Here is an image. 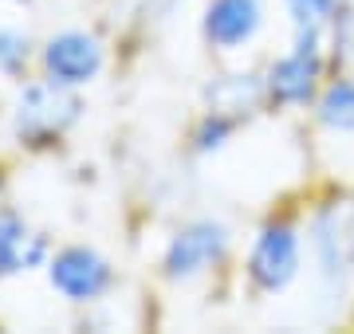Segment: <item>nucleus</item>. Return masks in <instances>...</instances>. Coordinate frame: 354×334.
<instances>
[{
    "label": "nucleus",
    "mask_w": 354,
    "mask_h": 334,
    "mask_svg": "<svg viewBox=\"0 0 354 334\" xmlns=\"http://www.w3.org/2000/svg\"><path fill=\"white\" fill-rule=\"evenodd\" d=\"M24 59H28V39L16 36V32H0V67L16 71Z\"/></svg>",
    "instance_id": "nucleus-11"
},
{
    "label": "nucleus",
    "mask_w": 354,
    "mask_h": 334,
    "mask_svg": "<svg viewBox=\"0 0 354 334\" xmlns=\"http://www.w3.org/2000/svg\"><path fill=\"white\" fill-rule=\"evenodd\" d=\"M51 283H55L67 299L87 303V299H99L102 291L111 287V268H106V259L95 256L91 248H64L59 256L51 259Z\"/></svg>",
    "instance_id": "nucleus-4"
},
{
    "label": "nucleus",
    "mask_w": 354,
    "mask_h": 334,
    "mask_svg": "<svg viewBox=\"0 0 354 334\" xmlns=\"http://www.w3.org/2000/svg\"><path fill=\"white\" fill-rule=\"evenodd\" d=\"M319 79V55H315V32H299V48L283 55L272 75H268V90L279 103H307Z\"/></svg>",
    "instance_id": "nucleus-6"
},
{
    "label": "nucleus",
    "mask_w": 354,
    "mask_h": 334,
    "mask_svg": "<svg viewBox=\"0 0 354 334\" xmlns=\"http://www.w3.org/2000/svg\"><path fill=\"white\" fill-rule=\"evenodd\" d=\"M342 244H346V256H351V264H354V220L346 224V236H342Z\"/></svg>",
    "instance_id": "nucleus-12"
},
{
    "label": "nucleus",
    "mask_w": 354,
    "mask_h": 334,
    "mask_svg": "<svg viewBox=\"0 0 354 334\" xmlns=\"http://www.w3.org/2000/svg\"><path fill=\"white\" fill-rule=\"evenodd\" d=\"M44 63H48L51 79H59L67 87L75 83H87V79L99 75L102 67V48L95 36H83V32H64L48 43L44 52Z\"/></svg>",
    "instance_id": "nucleus-5"
},
{
    "label": "nucleus",
    "mask_w": 354,
    "mask_h": 334,
    "mask_svg": "<svg viewBox=\"0 0 354 334\" xmlns=\"http://www.w3.org/2000/svg\"><path fill=\"white\" fill-rule=\"evenodd\" d=\"M288 8L295 16L299 32H319L335 12V0H288Z\"/></svg>",
    "instance_id": "nucleus-10"
},
{
    "label": "nucleus",
    "mask_w": 354,
    "mask_h": 334,
    "mask_svg": "<svg viewBox=\"0 0 354 334\" xmlns=\"http://www.w3.org/2000/svg\"><path fill=\"white\" fill-rule=\"evenodd\" d=\"M295 268H299V240H295V228L288 224H272V228L260 232V240L252 248V259H248V275L256 279V287L264 291H279L295 279Z\"/></svg>",
    "instance_id": "nucleus-2"
},
{
    "label": "nucleus",
    "mask_w": 354,
    "mask_h": 334,
    "mask_svg": "<svg viewBox=\"0 0 354 334\" xmlns=\"http://www.w3.org/2000/svg\"><path fill=\"white\" fill-rule=\"evenodd\" d=\"M44 252H48L44 236H36L16 213H0V275L32 268L44 259Z\"/></svg>",
    "instance_id": "nucleus-8"
},
{
    "label": "nucleus",
    "mask_w": 354,
    "mask_h": 334,
    "mask_svg": "<svg viewBox=\"0 0 354 334\" xmlns=\"http://www.w3.org/2000/svg\"><path fill=\"white\" fill-rule=\"evenodd\" d=\"M75 118H79V99L59 79H44V83L24 87L20 103H16V130L32 141L64 134Z\"/></svg>",
    "instance_id": "nucleus-1"
},
{
    "label": "nucleus",
    "mask_w": 354,
    "mask_h": 334,
    "mask_svg": "<svg viewBox=\"0 0 354 334\" xmlns=\"http://www.w3.org/2000/svg\"><path fill=\"white\" fill-rule=\"evenodd\" d=\"M319 118L330 130H354V79H342L323 95L319 103Z\"/></svg>",
    "instance_id": "nucleus-9"
},
{
    "label": "nucleus",
    "mask_w": 354,
    "mask_h": 334,
    "mask_svg": "<svg viewBox=\"0 0 354 334\" xmlns=\"http://www.w3.org/2000/svg\"><path fill=\"white\" fill-rule=\"evenodd\" d=\"M260 28V0H213L205 16V36L216 48H241Z\"/></svg>",
    "instance_id": "nucleus-7"
},
{
    "label": "nucleus",
    "mask_w": 354,
    "mask_h": 334,
    "mask_svg": "<svg viewBox=\"0 0 354 334\" xmlns=\"http://www.w3.org/2000/svg\"><path fill=\"white\" fill-rule=\"evenodd\" d=\"M228 232L213 220H201V224H189L185 232H177L169 252H165V271L174 279H189V275H201L205 268H213L216 259L225 256Z\"/></svg>",
    "instance_id": "nucleus-3"
}]
</instances>
